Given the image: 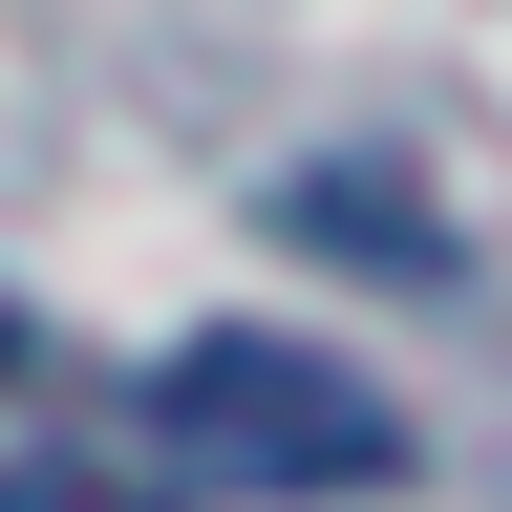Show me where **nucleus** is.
I'll list each match as a JSON object with an SVG mask.
<instances>
[{
	"instance_id": "obj_2",
	"label": "nucleus",
	"mask_w": 512,
	"mask_h": 512,
	"mask_svg": "<svg viewBox=\"0 0 512 512\" xmlns=\"http://www.w3.org/2000/svg\"><path fill=\"white\" fill-rule=\"evenodd\" d=\"M299 235H320V256H384V278H427V256H448V235H427L384 171H320V192H299Z\"/></svg>"
},
{
	"instance_id": "obj_3",
	"label": "nucleus",
	"mask_w": 512,
	"mask_h": 512,
	"mask_svg": "<svg viewBox=\"0 0 512 512\" xmlns=\"http://www.w3.org/2000/svg\"><path fill=\"white\" fill-rule=\"evenodd\" d=\"M0 384H22V299H0Z\"/></svg>"
},
{
	"instance_id": "obj_1",
	"label": "nucleus",
	"mask_w": 512,
	"mask_h": 512,
	"mask_svg": "<svg viewBox=\"0 0 512 512\" xmlns=\"http://www.w3.org/2000/svg\"><path fill=\"white\" fill-rule=\"evenodd\" d=\"M150 427H171V470H214V491H384L406 470V406H384L363 363H320V342H256V320H214V342L150 363Z\"/></svg>"
}]
</instances>
